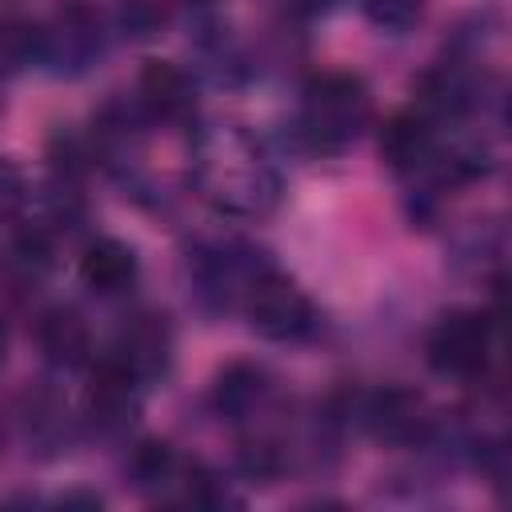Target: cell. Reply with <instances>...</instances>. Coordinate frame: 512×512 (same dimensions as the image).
<instances>
[{
  "label": "cell",
  "mask_w": 512,
  "mask_h": 512,
  "mask_svg": "<svg viewBox=\"0 0 512 512\" xmlns=\"http://www.w3.org/2000/svg\"><path fill=\"white\" fill-rule=\"evenodd\" d=\"M368 124V88L352 72H320L304 88L300 104V136L320 148H344Z\"/></svg>",
  "instance_id": "6da1fadb"
},
{
  "label": "cell",
  "mask_w": 512,
  "mask_h": 512,
  "mask_svg": "<svg viewBox=\"0 0 512 512\" xmlns=\"http://www.w3.org/2000/svg\"><path fill=\"white\" fill-rule=\"evenodd\" d=\"M492 356V320L480 312H448L428 332V364L448 376H480Z\"/></svg>",
  "instance_id": "7a4b0ae2"
},
{
  "label": "cell",
  "mask_w": 512,
  "mask_h": 512,
  "mask_svg": "<svg viewBox=\"0 0 512 512\" xmlns=\"http://www.w3.org/2000/svg\"><path fill=\"white\" fill-rule=\"evenodd\" d=\"M248 320L260 336L268 340H296L300 332H308L312 324V304L308 296L296 288V280H288L284 272H260L248 284Z\"/></svg>",
  "instance_id": "3957f363"
},
{
  "label": "cell",
  "mask_w": 512,
  "mask_h": 512,
  "mask_svg": "<svg viewBox=\"0 0 512 512\" xmlns=\"http://www.w3.org/2000/svg\"><path fill=\"white\" fill-rule=\"evenodd\" d=\"M168 352H172V332H168V320L156 316V312L136 316V320L120 332V344L112 348V356H116L136 380L164 372Z\"/></svg>",
  "instance_id": "277c9868"
},
{
  "label": "cell",
  "mask_w": 512,
  "mask_h": 512,
  "mask_svg": "<svg viewBox=\"0 0 512 512\" xmlns=\"http://www.w3.org/2000/svg\"><path fill=\"white\" fill-rule=\"evenodd\" d=\"M140 100L160 120H184L192 112V80L172 60H148L140 68Z\"/></svg>",
  "instance_id": "5b68a950"
},
{
  "label": "cell",
  "mask_w": 512,
  "mask_h": 512,
  "mask_svg": "<svg viewBox=\"0 0 512 512\" xmlns=\"http://www.w3.org/2000/svg\"><path fill=\"white\" fill-rule=\"evenodd\" d=\"M80 280L92 292H100V296L124 292L136 280V256H132V248L120 244V240H108V236L104 240H92L84 248V256H80Z\"/></svg>",
  "instance_id": "8992f818"
},
{
  "label": "cell",
  "mask_w": 512,
  "mask_h": 512,
  "mask_svg": "<svg viewBox=\"0 0 512 512\" xmlns=\"http://www.w3.org/2000/svg\"><path fill=\"white\" fill-rule=\"evenodd\" d=\"M36 340H40V352H44L52 364H60V368H76V364H84V356H88V328H84L80 312H72V308H64V304L40 312V320H36Z\"/></svg>",
  "instance_id": "52a82bcc"
},
{
  "label": "cell",
  "mask_w": 512,
  "mask_h": 512,
  "mask_svg": "<svg viewBox=\"0 0 512 512\" xmlns=\"http://www.w3.org/2000/svg\"><path fill=\"white\" fill-rule=\"evenodd\" d=\"M380 152L392 168H416L432 156V128L424 112H396L380 128Z\"/></svg>",
  "instance_id": "ba28073f"
},
{
  "label": "cell",
  "mask_w": 512,
  "mask_h": 512,
  "mask_svg": "<svg viewBox=\"0 0 512 512\" xmlns=\"http://www.w3.org/2000/svg\"><path fill=\"white\" fill-rule=\"evenodd\" d=\"M364 420L372 424L376 436L384 440H412L424 424L420 416V396H412L408 388H384L368 400L364 408Z\"/></svg>",
  "instance_id": "9c48e42d"
},
{
  "label": "cell",
  "mask_w": 512,
  "mask_h": 512,
  "mask_svg": "<svg viewBox=\"0 0 512 512\" xmlns=\"http://www.w3.org/2000/svg\"><path fill=\"white\" fill-rule=\"evenodd\" d=\"M132 392H136V376L116 360V356H104L96 368H92V384H88V404L92 412H100L104 420H116L132 408Z\"/></svg>",
  "instance_id": "30bf717a"
},
{
  "label": "cell",
  "mask_w": 512,
  "mask_h": 512,
  "mask_svg": "<svg viewBox=\"0 0 512 512\" xmlns=\"http://www.w3.org/2000/svg\"><path fill=\"white\" fill-rule=\"evenodd\" d=\"M260 392H264V372L260 368H252V364H228L220 372V380H216V408L236 420V416H244L260 400Z\"/></svg>",
  "instance_id": "8fae6325"
},
{
  "label": "cell",
  "mask_w": 512,
  "mask_h": 512,
  "mask_svg": "<svg viewBox=\"0 0 512 512\" xmlns=\"http://www.w3.org/2000/svg\"><path fill=\"white\" fill-rule=\"evenodd\" d=\"M132 476L140 488H156V484H168L176 476V456L164 440H140L132 448V460H128Z\"/></svg>",
  "instance_id": "7c38bea8"
},
{
  "label": "cell",
  "mask_w": 512,
  "mask_h": 512,
  "mask_svg": "<svg viewBox=\"0 0 512 512\" xmlns=\"http://www.w3.org/2000/svg\"><path fill=\"white\" fill-rule=\"evenodd\" d=\"M164 20H168V12L160 0H120V24L128 36H140V40L156 36Z\"/></svg>",
  "instance_id": "4fadbf2b"
},
{
  "label": "cell",
  "mask_w": 512,
  "mask_h": 512,
  "mask_svg": "<svg viewBox=\"0 0 512 512\" xmlns=\"http://www.w3.org/2000/svg\"><path fill=\"white\" fill-rule=\"evenodd\" d=\"M420 4L424 0H364V12L376 28H388V32H404L420 20Z\"/></svg>",
  "instance_id": "5bb4252c"
},
{
  "label": "cell",
  "mask_w": 512,
  "mask_h": 512,
  "mask_svg": "<svg viewBox=\"0 0 512 512\" xmlns=\"http://www.w3.org/2000/svg\"><path fill=\"white\" fill-rule=\"evenodd\" d=\"M296 4H300L304 12H324V8H332L336 0H296Z\"/></svg>",
  "instance_id": "9a60e30c"
},
{
  "label": "cell",
  "mask_w": 512,
  "mask_h": 512,
  "mask_svg": "<svg viewBox=\"0 0 512 512\" xmlns=\"http://www.w3.org/2000/svg\"><path fill=\"white\" fill-rule=\"evenodd\" d=\"M0 360H4V328H0Z\"/></svg>",
  "instance_id": "2e32d148"
}]
</instances>
